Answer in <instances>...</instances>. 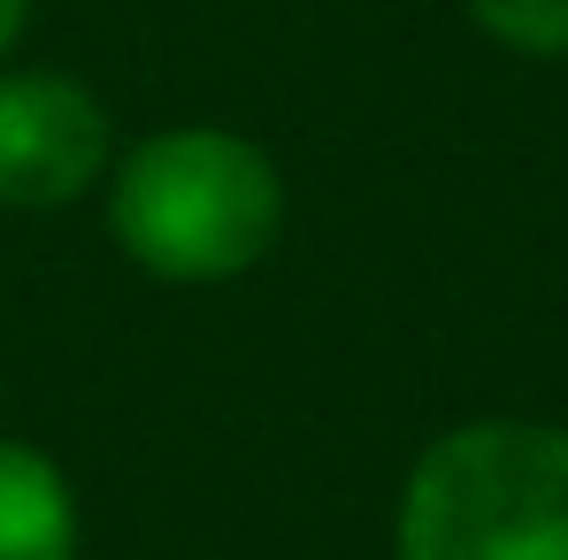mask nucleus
I'll return each mask as SVG.
<instances>
[{"mask_svg": "<svg viewBox=\"0 0 568 560\" xmlns=\"http://www.w3.org/2000/svg\"><path fill=\"white\" fill-rule=\"evenodd\" d=\"M23 16H31V0H0V62H8V47L23 39Z\"/></svg>", "mask_w": 568, "mask_h": 560, "instance_id": "nucleus-6", "label": "nucleus"}, {"mask_svg": "<svg viewBox=\"0 0 568 560\" xmlns=\"http://www.w3.org/2000/svg\"><path fill=\"white\" fill-rule=\"evenodd\" d=\"M0 560H78L70 476L23 438H0Z\"/></svg>", "mask_w": 568, "mask_h": 560, "instance_id": "nucleus-4", "label": "nucleus"}, {"mask_svg": "<svg viewBox=\"0 0 568 560\" xmlns=\"http://www.w3.org/2000/svg\"><path fill=\"white\" fill-rule=\"evenodd\" d=\"M399 560H568V430H446L399 491Z\"/></svg>", "mask_w": 568, "mask_h": 560, "instance_id": "nucleus-2", "label": "nucleus"}, {"mask_svg": "<svg viewBox=\"0 0 568 560\" xmlns=\"http://www.w3.org/2000/svg\"><path fill=\"white\" fill-rule=\"evenodd\" d=\"M108 170V108L62 70L0 78V207H70Z\"/></svg>", "mask_w": 568, "mask_h": 560, "instance_id": "nucleus-3", "label": "nucleus"}, {"mask_svg": "<svg viewBox=\"0 0 568 560\" xmlns=\"http://www.w3.org/2000/svg\"><path fill=\"white\" fill-rule=\"evenodd\" d=\"M284 185L270 154L239 131L178 123L131 146L108 192L115 246L170 284H223L277 246Z\"/></svg>", "mask_w": 568, "mask_h": 560, "instance_id": "nucleus-1", "label": "nucleus"}, {"mask_svg": "<svg viewBox=\"0 0 568 560\" xmlns=\"http://www.w3.org/2000/svg\"><path fill=\"white\" fill-rule=\"evenodd\" d=\"M469 16L523 54H568V0H469Z\"/></svg>", "mask_w": 568, "mask_h": 560, "instance_id": "nucleus-5", "label": "nucleus"}]
</instances>
